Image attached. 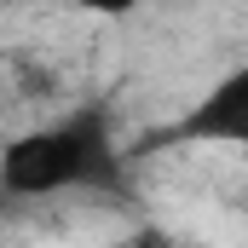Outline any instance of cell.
I'll use <instances>...</instances> for the list:
<instances>
[{
    "label": "cell",
    "instance_id": "cell-1",
    "mask_svg": "<svg viewBox=\"0 0 248 248\" xmlns=\"http://www.w3.org/2000/svg\"><path fill=\"white\" fill-rule=\"evenodd\" d=\"M110 179V144L93 116H69L52 127H29L0 156V190L6 196H69V190Z\"/></svg>",
    "mask_w": 248,
    "mask_h": 248
},
{
    "label": "cell",
    "instance_id": "cell-2",
    "mask_svg": "<svg viewBox=\"0 0 248 248\" xmlns=\"http://www.w3.org/2000/svg\"><path fill=\"white\" fill-rule=\"evenodd\" d=\"M173 144H219V150H248V58L231 63L168 133Z\"/></svg>",
    "mask_w": 248,
    "mask_h": 248
},
{
    "label": "cell",
    "instance_id": "cell-3",
    "mask_svg": "<svg viewBox=\"0 0 248 248\" xmlns=\"http://www.w3.org/2000/svg\"><path fill=\"white\" fill-rule=\"evenodd\" d=\"M81 12H93V17H127V12H139L144 0H75Z\"/></svg>",
    "mask_w": 248,
    "mask_h": 248
}]
</instances>
